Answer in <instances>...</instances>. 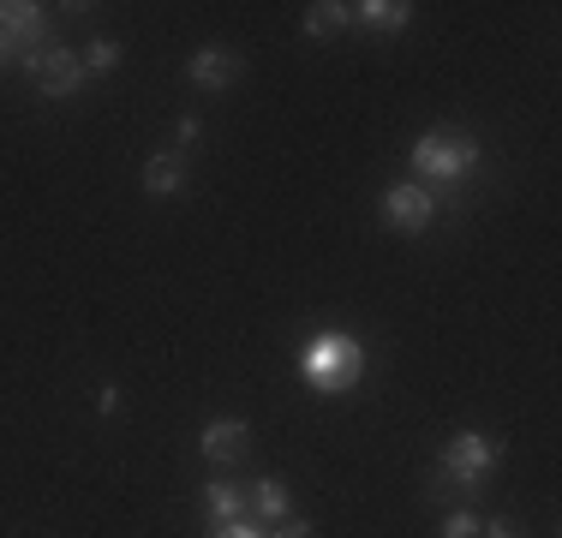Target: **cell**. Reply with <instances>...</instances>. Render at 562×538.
<instances>
[{"label": "cell", "instance_id": "obj_19", "mask_svg": "<svg viewBox=\"0 0 562 538\" xmlns=\"http://www.w3.org/2000/svg\"><path fill=\"white\" fill-rule=\"evenodd\" d=\"M97 407L102 413H120V389H97Z\"/></svg>", "mask_w": 562, "mask_h": 538}, {"label": "cell", "instance_id": "obj_13", "mask_svg": "<svg viewBox=\"0 0 562 538\" xmlns=\"http://www.w3.org/2000/svg\"><path fill=\"white\" fill-rule=\"evenodd\" d=\"M347 24H353V7H341V0H317V7H305V36H341Z\"/></svg>", "mask_w": 562, "mask_h": 538}, {"label": "cell", "instance_id": "obj_9", "mask_svg": "<svg viewBox=\"0 0 562 538\" xmlns=\"http://www.w3.org/2000/svg\"><path fill=\"white\" fill-rule=\"evenodd\" d=\"M204 508H210V527H234V520H251V491H239L234 479L204 484Z\"/></svg>", "mask_w": 562, "mask_h": 538}, {"label": "cell", "instance_id": "obj_16", "mask_svg": "<svg viewBox=\"0 0 562 538\" xmlns=\"http://www.w3.org/2000/svg\"><path fill=\"white\" fill-rule=\"evenodd\" d=\"M270 538H312V520H300V515H288V520H276V527H263Z\"/></svg>", "mask_w": 562, "mask_h": 538}, {"label": "cell", "instance_id": "obj_1", "mask_svg": "<svg viewBox=\"0 0 562 538\" xmlns=\"http://www.w3.org/2000/svg\"><path fill=\"white\" fill-rule=\"evenodd\" d=\"M503 461V442L485 437V430H454L437 455V473H431V496H473L485 491L491 473Z\"/></svg>", "mask_w": 562, "mask_h": 538}, {"label": "cell", "instance_id": "obj_12", "mask_svg": "<svg viewBox=\"0 0 562 538\" xmlns=\"http://www.w3.org/2000/svg\"><path fill=\"white\" fill-rule=\"evenodd\" d=\"M251 515H258V520H270V527H276V520H288V515H293V491H288L281 479L251 484Z\"/></svg>", "mask_w": 562, "mask_h": 538}, {"label": "cell", "instance_id": "obj_3", "mask_svg": "<svg viewBox=\"0 0 562 538\" xmlns=\"http://www.w3.org/2000/svg\"><path fill=\"white\" fill-rule=\"evenodd\" d=\"M413 168L425 173L419 186H443V180H467L479 168V144L454 126H431L413 138Z\"/></svg>", "mask_w": 562, "mask_h": 538}, {"label": "cell", "instance_id": "obj_10", "mask_svg": "<svg viewBox=\"0 0 562 538\" xmlns=\"http://www.w3.org/2000/svg\"><path fill=\"white\" fill-rule=\"evenodd\" d=\"M180 186H186V156L180 150H162V156L144 161V192L150 198H173Z\"/></svg>", "mask_w": 562, "mask_h": 538}, {"label": "cell", "instance_id": "obj_7", "mask_svg": "<svg viewBox=\"0 0 562 538\" xmlns=\"http://www.w3.org/2000/svg\"><path fill=\"white\" fill-rule=\"evenodd\" d=\"M239 72H246V60H239V54L227 48V43L198 48L192 66H186V78H192L198 90H227V85H239Z\"/></svg>", "mask_w": 562, "mask_h": 538}, {"label": "cell", "instance_id": "obj_18", "mask_svg": "<svg viewBox=\"0 0 562 538\" xmlns=\"http://www.w3.org/2000/svg\"><path fill=\"white\" fill-rule=\"evenodd\" d=\"M479 538H520V533H515V520H485Z\"/></svg>", "mask_w": 562, "mask_h": 538}, {"label": "cell", "instance_id": "obj_2", "mask_svg": "<svg viewBox=\"0 0 562 538\" xmlns=\"http://www.w3.org/2000/svg\"><path fill=\"white\" fill-rule=\"evenodd\" d=\"M300 371L317 395H347V389H359V377H366V347L347 329H317L312 341L300 347Z\"/></svg>", "mask_w": 562, "mask_h": 538}, {"label": "cell", "instance_id": "obj_4", "mask_svg": "<svg viewBox=\"0 0 562 538\" xmlns=\"http://www.w3.org/2000/svg\"><path fill=\"white\" fill-rule=\"evenodd\" d=\"M19 66L36 78V90H43L48 102H72L78 85H85V60H78L72 48H60V43H48L43 54H31V60H19Z\"/></svg>", "mask_w": 562, "mask_h": 538}, {"label": "cell", "instance_id": "obj_17", "mask_svg": "<svg viewBox=\"0 0 562 538\" xmlns=\"http://www.w3.org/2000/svg\"><path fill=\"white\" fill-rule=\"evenodd\" d=\"M210 538H270L258 520H234V527H210Z\"/></svg>", "mask_w": 562, "mask_h": 538}, {"label": "cell", "instance_id": "obj_11", "mask_svg": "<svg viewBox=\"0 0 562 538\" xmlns=\"http://www.w3.org/2000/svg\"><path fill=\"white\" fill-rule=\"evenodd\" d=\"M407 19H413L407 0H366V7H353V24H366V31H378V36L407 31Z\"/></svg>", "mask_w": 562, "mask_h": 538}, {"label": "cell", "instance_id": "obj_5", "mask_svg": "<svg viewBox=\"0 0 562 538\" xmlns=\"http://www.w3.org/2000/svg\"><path fill=\"white\" fill-rule=\"evenodd\" d=\"M383 222L395 227V234H425V227L437 222V192L419 180H401L383 192Z\"/></svg>", "mask_w": 562, "mask_h": 538}, {"label": "cell", "instance_id": "obj_8", "mask_svg": "<svg viewBox=\"0 0 562 538\" xmlns=\"http://www.w3.org/2000/svg\"><path fill=\"white\" fill-rule=\"evenodd\" d=\"M251 455V425L246 419H216L204 430V461L216 467H239Z\"/></svg>", "mask_w": 562, "mask_h": 538}, {"label": "cell", "instance_id": "obj_14", "mask_svg": "<svg viewBox=\"0 0 562 538\" xmlns=\"http://www.w3.org/2000/svg\"><path fill=\"white\" fill-rule=\"evenodd\" d=\"M114 66H120V43H114V36H97V43H90V48H85V72H97V78H109V72H114Z\"/></svg>", "mask_w": 562, "mask_h": 538}, {"label": "cell", "instance_id": "obj_15", "mask_svg": "<svg viewBox=\"0 0 562 538\" xmlns=\"http://www.w3.org/2000/svg\"><path fill=\"white\" fill-rule=\"evenodd\" d=\"M443 538H479V515L473 508H454V515L443 520Z\"/></svg>", "mask_w": 562, "mask_h": 538}, {"label": "cell", "instance_id": "obj_6", "mask_svg": "<svg viewBox=\"0 0 562 538\" xmlns=\"http://www.w3.org/2000/svg\"><path fill=\"white\" fill-rule=\"evenodd\" d=\"M0 36H7V48L19 54V60H31V54H43L48 43V19H43V7L36 0H7L0 7Z\"/></svg>", "mask_w": 562, "mask_h": 538}]
</instances>
